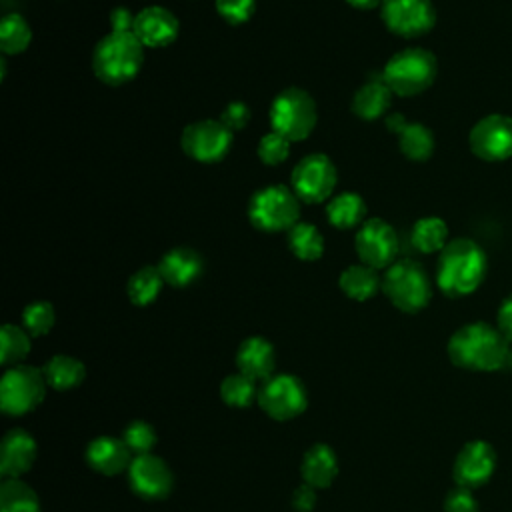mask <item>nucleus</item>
Here are the masks:
<instances>
[{
  "mask_svg": "<svg viewBox=\"0 0 512 512\" xmlns=\"http://www.w3.org/2000/svg\"><path fill=\"white\" fill-rule=\"evenodd\" d=\"M0 512H40V502L26 482L4 478L0 486Z\"/></svg>",
  "mask_w": 512,
  "mask_h": 512,
  "instance_id": "30",
  "label": "nucleus"
},
{
  "mask_svg": "<svg viewBox=\"0 0 512 512\" xmlns=\"http://www.w3.org/2000/svg\"><path fill=\"white\" fill-rule=\"evenodd\" d=\"M36 458V440L22 428L6 432L0 448V474L4 478H20L28 472Z\"/></svg>",
  "mask_w": 512,
  "mask_h": 512,
  "instance_id": "18",
  "label": "nucleus"
},
{
  "mask_svg": "<svg viewBox=\"0 0 512 512\" xmlns=\"http://www.w3.org/2000/svg\"><path fill=\"white\" fill-rule=\"evenodd\" d=\"M338 172L334 162L320 152L304 156L292 170L290 184L294 194L308 204L322 202L332 196L336 188Z\"/></svg>",
  "mask_w": 512,
  "mask_h": 512,
  "instance_id": "9",
  "label": "nucleus"
},
{
  "mask_svg": "<svg viewBox=\"0 0 512 512\" xmlns=\"http://www.w3.org/2000/svg\"><path fill=\"white\" fill-rule=\"evenodd\" d=\"M328 222L340 230H348L364 222L366 216V204L360 194L356 192H342L334 198H330L326 206Z\"/></svg>",
  "mask_w": 512,
  "mask_h": 512,
  "instance_id": "26",
  "label": "nucleus"
},
{
  "mask_svg": "<svg viewBox=\"0 0 512 512\" xmlns=\"http://www.w3.org/2000/svg\"><path fill=\"white\" fill-rule=\"evenodd\" d=\"M448 242V226L438 216L420 218L412 226V244L424 254L442 252Z\"/></svg>",
  "mask_w": 512,
  "mask_h": 512,
  "instance_id": "28",
  "label": "nucleus"
},
{
  "mask_svg": "<svg viewBox=\"0 0 512 512\" xmlns=\"http://www.w3.org/2000/svg\"><path fill=\"white\" fill-rule=\"evenodd\" d=\"M398 144L406 158L422 162L428 160L434 152V134L420 122H406V126L398 134Z\"/></svg>",
  "mask_w": 512,
  "mask_h": 512,
  "instance_id": "31",
  "label": "nucleus"
},
{
  "mask_svg": "<svg viewBox=\"0 0 512 512\" xmlns=\"http://www.w3.org/2000/svg\"><path fill=\"white\" fill-rule=\"evenodd\" d=\"M288 152H290V140L280 132L272 130L264 134L258 142V158L268 166L282 164L288 158Z\"/></svg>",
  "mask_w": 512,
  "mask_h": 512,
  "instance_id": "37",
  "label": "nucleus"
},
{
  "mask_svg": "<svg viewBox=\"0 0 512 512\" xmlns=\"http://www.w3.org/2000/svg\"><path fill=\"white\" fill-rule=\"evenodd\" d=\"M338 284H340V290L348 298L358 300V302L372 298L382 288V280H380L378 272L362 262L344 268Z\"/></svg>",
  "mask_w": 512,
  "mask_h": 512,
  "instance_id": "24",
  "label": "nucleus"
},
{
  "mask_svg": "<svg viewBox=\"0 0 512 512\" xmlns=\"http://www.w3.org/2000/svg\"><path fill=\"white\" fill-rule=\"evenodd\" d=\"M220 120L222 124L228 128V130H242L248 120H250V108L244 104V102H230L222 114H220Z\"/></svg>",
  "mask_w": 512,
  "mask_h": 512,
  "instance_id": "40",
  "label": "nucleus"
},
{
  "mask_svg": "<svg viewBox=\"0 0 512 512\" xmlns=\"http://www.w3.org/2000/svg\"><path fill=\"white\" fill-rule=\"evenodd\" d=\"M56 320L54 308L50 302H32L22 312V326L30 336H44L52 330Z\"/></svg>",
  "mask_w": 512,
  "mask_h": 512,
  "instance_id": "35",
  "label": "nucleus"
},
{
  "mask_svg": "<svg viewBox=\"0 0 512 512\" xmlns=\"http://www.w3.org/2000/svg\"><path fill=\"white\" fill-rule=\"evenodd\" d=\"M288 248L300 260H318L324 252V238L314 224L298 222L288 230Z\"/></svg>",
  "mask_w": 512,
  "mask_h": 512,
  "instance_id": "29",
  "label": "nucleus"
},
{
  "mask_svg": "<svg viewBox=\"0 0 512 512\" xmlns=\"http://www.w3.org/2000/svg\"><path fill=\"white\" fill-rule=\"evenodd\" d=\"M318 120L314 98L298 88H284L270 106V124L274 132H280L290 142H298L310 136Z\"/></svg>",
  "mask_w": 512,
  "mask_h": 512,
  "instance_id": "6",
  "label": "nucleus"
},
{
  "mask_svg": "<svg viewBox=\"0 0 512 512\" xmlns=\"http://www.w3.org/2000/svg\"><path fill=\"white\" fill-rule=\"evenodd\" d=\"M354 246L362 264L374 270H382L396 262L398 234L386 220L368 218L356 232Z\"/></svg>",
  "mask_w": 512,
  "mask_h": 512,
  "instance_id": "11",
  "label": "nucleus"
},
{
  "mask_svg": "<svg viewBox=\"0 0 512 512\" xmlns=\"http://www.w3.org/2000/svg\"><path fill=\"white\" fill-rule=\"evenodd\" d=\"M122 440L124 444L128 446V450L134 454V456H140V454H150V450L154 448L156 444V432L154 428L144 422V420H134L130 422L124 432H122Z\"/></svg>",
  "mask_w": 512,
  "mask_h": 512,
  "instance_id": "36",
  "label": "nucleus"
},
{
  "mask_svg": "<svg viewBox=\"0 0 512 512\" xmlns=\"http://www.w3.org/2000/svg\"><path fill=\"white\" fill-rule=\"evenodd\" d=\"M30 352V334L14 324H4L0 332V362L4 366L20 364Z\"/></svg>",
  "mask_w": 512,
  "mask_h": 512,
  "instance_id": "34",
  "label": "nucleus"
},
{
  "mask_svg": "<svg viewBox=\"0 0 512 512\" xmlns=\"http://www.w3.org/2000/svg\"><path fill=\"white\" fill-rule=\"evenodd\" d=\"M42 374L50 388L70 390V388H76L82 384V380L86 376V368L80 360H76L68 354H56L42 366Z\"/></svg>",
  "mask_w": 512,
  "mask_h": 512,
  "instance_id": "25",
  "label": "nucleus"
},
{
  "mask_svg": "<svg viewBox=\"0 0 512 512\" xmlns=\"http://www.w3.org/2000/svg\"><path fill=\"white\" fill-rule=\"evenodd\" d=\"M496 328L502 332V336L512 344V294H508L496 312Z\"/></svg>",
  "mask_w": 512,
  "mask_h": 512,
  "instance_id": "41",
  "label": "nucleus"
},
{
  "mask_svg": "<svg viewBox=\"0 0 512 512\" xmlns=\"http://www.w3.org/2000/svg\"><path fill=\"white\" fill-rule=\"evenodd\" d=\"M380 14L386 28L402 38L424 36L436 22L430 0H382Z\"/></svg>",
  "mask_w": 512,
  "mask_h": 512,
  "instance_id": "14",
  "label": "nucleus"
},
{
  "mask_svg": "<svg viewBox=\"0 0 512 512\" xmlns=\"http://www.w3.org/2000/svg\"><path fill=\"white\" fill-rule=\"evenodd\" d=\"M392 102V90L384 82V78L370 80L362 84L352 96V112L362 120H378L384 116Z\"/></svg>",
  "mask_w": 512,
  "mask_h": 512,
  "instance_id": "23",
  "label": "nucleus"
},
{
  "mask_svg": "<svg viewBox=\"0 0 512 512\" xmlns=\"http://www.w3.org/2000/svg\"><path fill=\"white\" fill-rule=\"evenodd\" d=\"M486 270L488 258L482 246L470 238H454L440 252L436 284L442 294L462 298L478 290Z\"/></svg>",
  "mask_w": 512,
  "mask_h": 512,
  "instance_id": "2",
  "label": "nucleus"
},
{
  "mask_svg": "<svg viewBox=\"0 0 512 512\" xmlns=\"http://www.w3.org/2000/svg\"><path fill=\"white\" fill-rule=\"evenodd\" d=\"M178 18L164 6H146L134 16L132 32L142 46L162 48L176 40Z\"/></svg>",
  "mask_w": 512,
  "mask_h": 512,
  "instance_id": "17",
  "label": "nucleus"
},
{
  "mask_svg": "<svg viewBox=\"0 0 512 512\" xmlns=\"http://www.w3.org/2000/svg\"><path fill=\"white\" fill-rule=\"evenodd\" d=\"M382 290L388 300L406 314H416L428 306L432 286L426 270L414 260H398L386 268Z\"/></svg>",
  "mask_w": 512,
  "mask_h": 512,
  "instance_id": "5",
  "label": "nucleus"
},
{
  "mask_svg": "<svg viewBox=\"0 0 512 512\" xmlns=\"http://www.w3.org/2000/svg\"><path fill=\"white\" fill-rule=\"evenodd\" d=\"M180 144L184 154L198 162H218L232 146V130L222 120H198L182 130Z\"/></svg>",
  "mask_w": 512,
  "mask_h": 512,
  "instance_id": "13",
  "label": "nucleus"
},
{
  "mask_svg": "<svg viewBox=\"0 0 512 512\" xmlns=\"http://www.w3.org/2000/svg\"><path fill=\"white\" fill-rule=\"evenodd\" d=\"M470 150L484 162H502L512 156V118L488 114L480 118L468 134Z\"/></svg>",
  "mask_w": 512,
  "mask_h": 512,
  "instance_id": "12",
  "label": "nucleus"
},
{
  "mask_svg": "<svg viewBox=\"0 0 512 512\" xmlns=\"http://www.w3.org/2000/svg\"><path fill=\"white\" fill-rule=\"evenodd\" d=\"M162 284H164V278L158 266H142L128 278L126 292L132 304L148 306L158 298Z\"/></svg>",
  "mask_w": 512,
  "mask_h": 512,
  "instance_id": "27",
  "label": "nucleus"
},
{
  "mask_svg": "<svg viewBox=\"0 0 512 512\" xmlns=\"http://www.w3.org/2000/svg\"><path fill=\"white\" fill-rule=\"evenodd\" d=\"M506 366L512 368V346H510V352H508V360H506Z\"/></svg>",
  "mask_w": 512,
  "mask_h": 512,
  "instance_id": "46",
  "label": "nucleus"
},
{
  "mask_svg": "<svg viewBox=\"0 0 512 512\" xmlns=\"http://www.w3.org/2000/svg\"><path fill=\"white\" fill-rule=\"evenodd\" d=\"M346 2L358 10H370V8H376L378 4H382V0H346Z\"/></svg>",
  "mask_w": 512,
  "mask_h": 512,
  "instance_id": "45",
  "label": "nucleus"
},
{
  "mask_svg": "<svg viewBox=\"0 0 512 512\" xmlns=\"http://www.w3.org/2000/svg\"><path fill=\"white\" fill-rule=\"evenodd\" d=\"M302 480L312 488H328L338 474V458L328 444H314L306 450L300 466Z\"/></svg>",
  "mask_w": 512,
  "mask_h": 512,
  "instance_id": "22",
  "label": "nucleus"
},
{
  "mask_svg": "<svg viewBox=\"0 0 512 512\" xmlns=\"http://www.w3.org/2000/svg\"><path fill=\"white\" fill-rule=\"evenodd\" d=\"M292 506L296 512H310L316 506V488L310 484H300L292 494Z\"/></svg>",
  "mask_w": 512,
  "mask_h": 512,
  "instance_id": "42",
  "label": "nucleus"
},
{
  "mask_svg": "<svg viewBox=\"0 0 512 512\" xmlns=\"http://www.w3.org/2000/svg\"><path fill=\"white\" fill-rule=\"evenodd\" d=\"M158 270L166 284L184 288L202 274V258L194 248L178 246L160 258Z\"/></svg>",
  "mask_w": 512,
  "mask_h": 512,
  "instance_id": "21",
  "label": "nucleus"
},
{
  "mask_svg": "<svg viewBox=\"0 0 512 512\" xmlns=\"http://www.w3.org/2000/svg\"><path fill=\"white\" fill-rule=\"evenodd\" d=\"M444 512H480V506L472 496V490L456 486L444 498Z\"/></svg>",
  "mask_w": 512,
  "mask_h": 512,
  "instance_id": "39",
  "label": "nucleus"
},
{
  "mask_svg": "<svg viewBox=\"0 0 512 512\" xmlns=\"http://www.w3.org/2000/svg\"><path fill=\"white\" fill-rule=\"evenodd\" d=\"M438 72L436 56L420 46L396 52L384 66L382 78L398 96H416L432 86Z\"/></svg>",
  "mask_w": 512,
  "mask_h": 512,
  "instance_id": "4",
  "label": "nucleus"
},
{
  "mask_svg": "<svg viewBox=\"0 0 512 512\" xmlns=\"http://www.w3.org/2000/svg\"><path fill=\"white\" fill-rule=\"evenodd\" d=\"M86 462L92 470L104 476H116L128 470L132 462V452L122 438L98 436L86 448Z\"/></svg>",
  "mask_w": 512,
  "mask_h": 512,
  "instance_id": "19",
  "label": "nucleus"
},
{
  "mask_svg": "<svg viewBox=\"0 0 512 512\" xmlns=\"http://www.w3.org/2000/svg\"><path fill=\"white\" fill-rule=\"evenodd\" d=\"M144 46L134 32H108L94 48L92 70L96 78L108 86L130 82L142 68Z\"/></svg>",
  "mask_w": 512,
  "mask_h": 512,
  "instance_id": "3",
  "label": "nucleus"
},
{
  "mask_svg": "<svg viewBox=\"0 0 512 512\" xmlns=\"http://www.w3.org/2000/svg\"><path fill=\"white\" fill-rule=\"evenodd\" d=\"M300 198L292 188L272 184L258 190L248 204V218L262 232H282L298 224Z\"/></svg>",
  "mask_w": 512,
  "mask_h": 512,
  "instance_id": "7",
  "label": "nucleus"
},
{
  "mask_svg": "<svg viewBox=\"0 0 512 512\" xmlns=\"http://www.w3.org/2000/svg\"><path fill=\"white\" fill-rule=\"evenodd\" d=\"M510 342L496 326L470 322L460 326L448 340V358L454 366L472 372H494L506 366Z\"/></svg>",
  "mask_w": 512,
  "mask_h": 512,
  "instance_id": "1",
  "label": "nucleus"
},
{
  "mask_svg": "<svg viewBox=\"0 0 512 512\" xmlns=\"http://www.w3.org/2000/svg\"><path fill=\"white\" fill-rule=\"evenodd\" d=\"M496 468V452L486 440L466 442L454 458L452 476L456 486L474 490L486 484Z\"/></svg>",
  "mask_w": 512,
  "mask_h": 512,
  "instance_id": "15",
  "label": "nucleus"
},
{
  "mask_svg": "<svg viewBox=\"0 0 512 512\" xmlns=\"http://www.w3.org/2000/svg\"><path fill=\"white\" fill-rule=\"evenodd\" d=\"M386 126H388V130H390V132L400 134V132H402V128L406 126V120H404V116H402V114H392V116H388V118H386Z\"/></svg>",
  "mask_w": 512,
  "mask_h": 512,
  "instance_id": "44",
  "label": "nucleus"
},
{
  "mask_svg": "<svg viewBox=\"0 0 512 512\" xmlns=\"http://www.w3.org/2000/svg\"><path fill=\"white\" fill-rule=\"evenodd\" d=\"M308 402L306 388L292 374L270 376L258 388V406L274 420H292L304 412Z\"/></svg>",
  "mask_w": 512,
  "mask_h": 512,
  "instance_id": "10",
  "label": "nucleus"
},
{
  "mask_svg": "<svg viewBox=\"0 0 512 512\" xmlns=\"http://www.w3.org/2000/svg\"><path fill=\"white\" fill-rule=\"evenodd\" d=\"M256 10V0H216V12L228 24H244Z\"/></svg>",
  "mask_w": 512,
  "mask_h": 512,
  "instance_id": "38",
  "label": "nucleus"
},
{
  "mask_svg": "<svg viewBox=\"0 0 512 512\" xmlns=\"http://www.w3.org/2000/svg\"><path fill=\"white\" fill-rule=\"evenodd\" d=\"M134 16L136 14H130L128 8L124 6H118L110 12V24H112V30L116 32H132V26H134Z\"/></svg>",
  "mask_w": 512,
  "mask_h": 512,
  "instance_id": "43",
  "label": "nucleus"
},
{
  "mask_svg": "<svg viewBox=\"0 0 512 512\" xmlns=\"http://www.w3.org/2000/svg\"><path fill=\"white\" fill-rule=\"evenodd\" d=\"M238 372L252 378L254 382H266L276 366L274 346L262 336L246 338L236 352Z\"/></svg>",
  "mask_w": 512,
  "mask_h": 512,
  "instance_id": "20",
  "label": "nucleus"
},
{
  "mask_svg": "<svg viewBox=\"0 0 512 512\" xmlns=\"http://www.w3.org/2000/svg\"><path fill=\"white\" fill-rule=\"evenodd\" d=\"M128 484L130 488L146 500H162L172 490V472L168 464L150 454L134 456L128 466Z\"/></svg>",
  "mask_w": 512,
  "mask_h": 512,
  "instance_id": "16",
  "label": "nucleus"
},
{
  "mask_svg": "<svg viewBox=\"0 0 512 512\" xmlns=\"http://www.w3.org/2000/svg\"><path fill=\"white\" fill-rule=\"evenodd\" d=\"M32 30L24 16L12 12L0 20V50L4 54H20L28 48Z\"/></svg>",
  "mask_w": 512,
  "mask_h": 512,
  "instance_id": "32",
  "label": "nucleus"
},
{
  "mask_svg": "<svg viewBox=\"0 0 512 512\" xmlns=\"http://www.w3.org/2000/svg\"><path fill=\"white\" fill-rule=\"evenodd\" d=\"M46 386L42 368L16 364L0 380V406L12 416L26 414L44 400Z\"/></svg>",
  "mask_w": 512,
  "mask_h": 512,
  "instance_id": "8",
  "label": "nucleus"
},
{
  "mask_svg": "<svg viewBox=\"0 0 512 512\" xmlns=\"http://www.w3.org/2000/svg\"><path fill=\"white\" fill-rule=\"evenodd\" d=\"M220 398L232 408H248L258 402V386L242 372L230 374L220 384Z\"/></svg>",
  "mask_w": 512,
  "mask_h": 512,
  "instance_id": "33",
  "label": "nucleus"
}]
</instances>
